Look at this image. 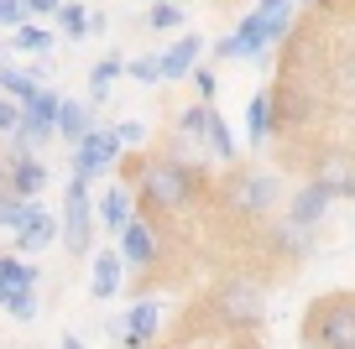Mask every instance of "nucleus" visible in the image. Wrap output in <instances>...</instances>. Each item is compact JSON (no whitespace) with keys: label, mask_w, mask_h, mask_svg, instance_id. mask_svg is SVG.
Wrapping results in <instances>:
<instances>
[{"label":"nucleus","mask_w":355,"mask_h":349,"mask_svg":"<svg viewBox=\"0 0 355 349\" xmlns=\"http://www.w3.org/2000/svg\"><path fill=\"white\" fill-rule=\"evenodd\" d=\"M121 256L131 266H152L157 261V235H152V224L146 219H131V224L121 229Z\"/></svg>","instance_id":"11"},{"label":"nucleus","mask_w":355,"mask_h":349,"mask_svg":"<svg viewBox=\"0 0 355 349\" xmlns=\"http://www.w3.org/2000/svg\"><path fill=\"white\" fill-rule=\"evenodd\" d=\"M157 328H162V307H157V303H152V297H146V303H136V307H131V313H125V318H121V323H115V328H110V334H115V339H121V344H146V339H152V334H157Z\"/></svg>","instance_id":"8"},{"label":"nucleus","mask_w":355,"mask_h":349,"mask_svg":"<svg viewBox=\"0 0 355 349\" xmlns=\"http://www.w3.org/2000/svg\"><path fill=\"white\" fill-rule=\"evenodd\" d=\"M209 152H214V156H225V162L235 156V141H230V131H225L220 115H214V125H209Z\"/></svg>","instance_id":"27"},{"label":"nucleus","mask_w":355,"mask_h":349,"mask_svg":"<svg viewBox=\"0 0 355 349\" xmlns=\"http://www.w3.org/2000/svg\"><path fill=\"white\" fill-rule=\"evenodd\" d=\"M16 47H21V53H47V47H53V32L21 21V26H16Z\"/></svg>","instance_id":"26"},{"label":"nucleus","mask_w":355,"mask_h":349,"mask_svg":"<svg viewBox=\"0 0 355 349\" xmlns=\"http://www.w3.org/2000/svg\"><path fill=\"white\" fill-rule=\"evenodd\" d=\"M11 188V156H0V193Z\"/></svg>","instance_id":"34"},{"label":"nucleus","mask_w":355,"mask_h":349,"mask_svg":"<svg viewBox=\"0 0 355 349\" xmlns=\"http://www.w3.org/2000/svg\"><path fill=\"white\" fill-rule=\"evenodd\" d=\"M32 198H26V193H16V188H6V193H0V224H6V229H21L26 224V219H32Z\"/></svg>","instance_id":"19"},{"label":"nucleus","mask_w":355,"mask_h":349,"mask_svg":"<svg viewBox=\"0 0 355 349\" xmlns=\"http://www.w3.org/2000/svg\"><path fill=\"white\" fill-rule=\"evenodd\" d=\"M11 188H16V193H26V198H37L47 188V167L37 162L26 146H11Z\"/></svg>","instance_id":"9"},{"label":"nucleus","mask_w":355,"mask_h":349,"mask_svg":"<svg viewBox=\"0 0 355 349\" xmlns=\"http://www.w3.org/2000/svg\"><path fill=\"white\" fill-rule=\"evenodd\" d=\"M146 26H157V32H173V26H183V11H178V0H157L152 11H146Z\"/></svg>","instance_id":"25"},{"label":"nucleus","mask_w":355,"mask_h":349,"mask_svg":"<svg viewBox=\"0 0 355 349\" xmlns=\"http://www.w3.org/2000/svg\"><path fill=\"white\" fill-rule=\"evenodd\" d=\"M178 6H183V0H178Z\"/></svg>","instance_id":"35"},{"label":"nucleus","mask_w":355,"mask_h":349,"mask_svg":"<svg viewBox=\"0 0 355 349\" xmlns=\"http://www.w3.org/2000/svg\"><path fill=\"white\" fill-rule=\"evenodd\" d=\"M131 204H136L131 188H110V193L100 198V219H105V229H115V235H121V229L136 219V214H131Z\"/></svg>","instance_id":"17"},{"label":"nucleus","mask_w":355,"mask_h":349,"mask_svg":"<svg viewBox=\"0 0 355 349\" xmlns=\"http://www.w3.org/2000/svg\"><path fill=\"white\" fill-rule=\"evenodd\" d=\"M319 6H324V0H319Z\"/></svg>","instance_id":"36"},{"label":"nucleus","mask_w":355,"mask_h":349,"mask_svg":"<svg viewBox=\"0 0 355 349\" xmlns=\"http://www.w3.org/2000/svg\"><path fill=\"white\" fill-rule=\"evenodd\" d=\"M193 63H199V37H183V42H173V47L162 53V78L193 73Z\"/></svg>","instance_id":"18"},{"label":"nucleus","mask_w":355,"mask_h":349,"mask_svg":"<svg viewBox=\"0 0 355 349\" xmlns=\"http://www.w3.org/2000/svg\"><path fill=\"white\" fill-rule=\"evenodd\" d=\"M303 339L319 349H355V297H324L309 307Z\"/></svg>","instance_id":"2"},{"label":"nucleus","mask_w":355,"mask_h":349,"mask_svg":"<svg viewBox=\"0 0 355 349\" xmlns=\"http://www.w3.org/2000/svg\"><path fill=\"white\" fill-rule=\"evenodd\" d=\"M26 16H32V6H26V0H0V26H21Z\"/></svg>","instance_id":"30"},{"label":"nucleus","mask_w":355,"mask_h":349,"mask_svg":"<svg viewBox=\"0 0 355 349\" xmlns=\"http://www.w3.org/2000/svg\"><path fill=\"white\" fill-rule=\"evenodd\" d=\"M89 235H94V198H89V177L73 172V183H68V193H63V245L73 256H84Z\"/></svg>","instance_id":"3"},{"label":"nucleus","mask_w":355,"mask_h":349,"mask_svg":"<svg viewBox=\"0 0 355 349\" xmlns=\"http://www.w3.org/2000/svg\"><path fill=\"white\" fill-rule=\"evenodd\" d=\"M329 198H334V193L319 183V177H313L309 188H298V193H293V204H288V219H293V224H303V229H309V224H319V214L329 208Z\"/></svg>","instance_id":"10"},{"label":"nucleus","mask_w":355,"mask_h":349,"mask_svg":"<svg viewBox=\"0 0 355 349\" xmlns=\"http://www.w3.org/2000/svg\"><path fill=\"white\" fill-rule=\"evenodd\" d=\"M209 125H214L209 99H204V105H193V109H183V136H189V141H209Z\"/></svg>","instance_id":"22"},{"label":"nucleus","mask_w":355,"mask_h":349,"mask_svg":"<svg viewBox=\"0 0 355 349\" xmlns=\"http://www.w3.org/2000/svg\"><path fill=\"white\" fill-rule=\"evenodd\" d=\"M230 208H241V214H266V208L277 204V183L266 172H245V177H235L230 188Z\"/></svg>","instance_id":"6"},{"label":"nucleus","mask_w":355,"mask_h":349,"mask_svg":"<svg viewBox=\"0 0 355 349\" xmlns=\"http://www.w3.org/2000/svg\"><path fill=\"white\" fill-rule=\"evenodd\" d=\"M58 235H63V229H58V219H53V214H42V208H32V219L16 229V245H21V251H47Z\"/></svg>","instance_id":"12"},{"label":"nucleus","mask_w":355,"mask_h":349,"mask_svg":"<svg viewBox=\"0 0 355 349\" xmlns=\"http://www.w3.org/2000/svg\"><path fill=\"white\" fill-rule=\"evenodd\" d=\"M313 177H319L334 198H355V152H324L319 167H313Z\"/></svg>","instance_id":"7"},{"label":"nucleus","mask_w":355,"mask_h":349,"mask_svg":"<svg viewBox=\"0 0 355 349\" xmlns=\"http://www.w3.org/2000/svg\"><path fill=\"white\" fill-rule=\"evenodd\" d=\"M121 261H125L121 251H100L94 256V282H89L94 297H115L121 292Z\"/></svg>","instance_id":"15"},{"label":"nucleus","mask_w":355,"mask_h":349,"mask_svg":"<svg viewBox=\"0 0 355 349\" xmlns=\"http://www.w3.org/2000/svg\"><path fill=\"white\" fill-rule=\"evenodd\" d=\"M115 73H121V57H105V63L89 68V99H105V94H110Z\"/></svg>","instance_id":"24"},{"label":"nucleus","mask_w":355,"mask_h":349,"mask_svg":"<svg viewBox=\"0 0 355 349\" xmlns=\"http://www.w3.org/2000/svg\"><path fill=\"white\" fill-rule=\"evenodd\" d=\"M16 120H21V99H11L0 89V131H16Z\"/></svg>","instance_id":"31"},{"label":"nucleus","mask_w":355,"mask_h":349,"mask_svg":"<svg viewBox=\"0 0 355 349\" xmlns=\"http://www.w3.org/2000/svg\"><path fill=\"white\" fill-rule=\"evenodd\" d=\"M193 89H199V99H214V68H193Z\"/></svg>","instance_id":"32"},{"label":"nucleus","mask_w":355,"mask_h":349,"mask_svg":"<svg viewBox=\"0 0 355 349\" xmlns=\"http://www.w3.org/2000/svg\"><path fill=\"white\" fill-rule=\"evenodd\" d=\"M214 313L230 328H256L266 318V292L256 282H225L220 297H214Z\"/></svg>","instance_id":"4"},{"label":"nucleus","mask_w":355,"mask_h":349,"mask_svg":"<svg viewBox=\"0 0 355 349\" xmlns=\"http://www.w3.org/2000/svg\"><path fill=\"white\" fill-rule=\"evenodd\" d=\"M6 313L21 318V323H32V318H37V297H32V287H26V292H16L11 303H6Z\"/></svg>","instance_id":"28"},{"label":"nucleus","mask_w":355,"mask_h":349,"mask_svg":"<svg viewBox=\"0 0 355 349\" xmlns=\"http://www.w3.org/2000/svg\"><path fill=\"white\" fill-rule=\"evenodd\" d=\"M0 89H6L11 99H21V105H26V99L37 94V78L26 73V68H6V63H0Z\"/></svg>","instance_id":"20"},{"label":"nucleus","mask_w":355,"mask_h":349,"mask_svg":"<svg viewBox=\"0 0 355 349\" xmlns=\"http://www.w3.org/2000/svg\"><path fill=\"white\" fill-rule=\"evenodd\" d=\"M272 109H277V105H272V94H256V99H251V141H256V146L266 141V131H272V120H277Z\"/></svg>","instance_id":"23"},{"label":"nucleus","mask_w":355,"mask_h":349,"mask_svg":"<svg viewBox=\"0 0 355 349\" xmlns=\"http://www.w3.org/2000/svg\"><path fill=\"white\" fill-rule=\"evenodd\" d=\"M26 287H37V266L16 261V256H0V307L11 303L16 292H26Z\"/></svg>","instance_id":"14"},{"label":"nucleus","mask_w":355,"mask_h":349,"mask_svg":"<svg viewBox=\"0 0 355 349\" xmlns=\"http://www.w3.org/2000/svg\"><path fill=\"white\" fill-rule=\"evenodd\" d=\"M256 21H261L266 42H282V37H288V21H293V0H261V6H256Z\"/></svg>","instance_id":"16"},{"label":"nucleus","mask_w":355,"mask_h":349,"mask_svg":"<svg viewBox=\"0 0 355 349\" xmlns=\"http://www.w3.org/2000/svg\"><path fill=\"white\" fill-rule=\"evenodd\" d=\"M131 78H136V84H157V78H162V57H136Z\"/></svg>","instance_id":"29"},{"label":"nucleus","mask_w":355,"mask_h":349,"mask_svg":"<svg viewBox=\"0 0 355 349\" xmlns=\"http://www.w3.org/2000/svg\"><path fill=\"white\" fill-rule=\"evenodd\" d=\"M121 131H89L84 141H73V172H84V177H100L105 167L115 162V152H121Z\"/></svg>","instance_id":"5"},{"label":"nucleus","mask_w":355,"mask_h":349,"mask_svg":"<svg viewBox=\"0 0 355 349\" xmlns=\"http://www.w3.org/2000/svg\"><path fill=\"white\" fill-rule=\"evenodd\" d=\"M58 26H63V37H73V42H78V37L94 32V16H89L84 6H58Z\"/></svg>","instance_id":"21"},{"label":"nucleus","mask_w":355,"mask_h":349,"mask_svg":"<svg viewBox=\"0 0 355 349\" xmlns=\"http://www.w3.org/2000/svg\"><path fill=\"white\" fill-rule=\"evenodd\" d=\"M199 188H204V177L189 162H146L141 167V198L152 208H183L199 198Z\"/></svg>","instance_id":"1"},{"label":"nucleus","mask_w":355,"mask_h":349,"mask_svg":"<svg viewBox=\"0 0 355 349\" xmlns=\"http://www.w3.org/2000/svg\"><path fill=\"white\" fill-rule=\"evenodd\" d=\"M89 131H94V109L78 105V99H63V105H58V136H63V141H84Z\"/></svg>","instance_id":"13"},{"label":"nucleus","mask_w":355,"mask_h":349,"mask_svg":"<svg viewBox=\"0 0 355 349\" xmlns=\"http://www.w3.org/2000/svg\"><path fill=\"white\" fill-rule=\"evenodd\" d=\"M26 6H32V16H53L58 11V0H26Z\"/></svg>","instance_id":"33"}]
</instances>
